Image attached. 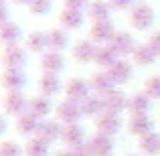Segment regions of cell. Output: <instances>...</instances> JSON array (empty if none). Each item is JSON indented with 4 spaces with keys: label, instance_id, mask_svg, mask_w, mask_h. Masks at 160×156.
<instances>
[{
    "label": "cell",
    "instance_id": "cell-1",
    "mask_svg": "<svg viewBox=\"0 0 160 156\" xmlns=\"http://www.w3.org/2000/svg\"><path fill=\"white\" fill-rule=\"evenodd\" d=\"M154 20H156L154 8L146 2H138L130 10V16H128V23L134 31H146V28H150L154 24Z\"/></svg>",
    "mask_w": 160,
    "mask_h": 156
},
{
    "label": "cell",
    "instance_id": "cell-2",
    "mask_svg": "<svg viewBox=\"0 0 160 156\" xmlns=\"http://www.w3.org/2000/svg\"><path fill=\"white\" fill-rule=\"evenodd\" d=\"M28 63V51L18 45L14 47H4L2 53V67L4 71H24Z\"/></svg>",
    "mask_w": 160,
    "mask_h": 156
},
{
    "label": "cell",
    "instance_id": "cell-3",
    "mask_svg": "<svg viewBox=\"0 0 160 156\" xmlns=\"http://www.w3.org/2000/svg\"><path fill=\"white\" fill-rule=\"evenodd\" d=\"M55 118H57L61 124H65V126L67 124H79V120L83 118L81 103L65 98L57 108H55Z\"/></svg>",
    "mask_w": 160,
    "mask_h": 156
},
{
    "label": "cell",
    "instance_id": "cell-4",
    "mask_svg": "<svg viewBox=\"0 0 160 156\" xmlns=\"http://www.w3.org/2000/svg\"><path fill=\"white\" fill-rule=\"evenodd\" d=\"M2 108L8 116H22L28 112V99L22 95V91H6L2 98Z\"/></svg>",
    "mask_w": 160,
    "mask_h": 156
},
{
    "label": "cell",
    "instance_id": "cell-5",
    "mask_svg": "<svg viewBox=\"0 0 160 156\" xmlns=\"http://www.w3.org/2000/svg\"><path fill=\"white\" fill-rule=\"evenodd\" d=\"M91 85H89V79H83V77H71L69 81L65 83V98L67 99H73V102L81 103L87 95H91Z\"/></svg>",
    "mask_w": 160,
    "mask_h": 156
},
{
    "label": "cell",
    "instance_id": "cell-6",
    "mask_svg": "<svg viewBox=\"0 0 160 156\" xmlns=\"http://www.w3.org/2000/svg\"><path fill=\"white\" fill-rule=\"evenodd\" d=\"M124 128V122L118 113H109V112H103L95 118V132L99 134H106V136H116L120 130Z\"/></svg>",
    "mask_w": 160,
    "mask_h": 156
},
{
    "label": "cell",
    "instance_id": "cell-7",
    "mask_svg": "<svg viewBox=\"0 0 160 156\" xmlns=\"http://www.w3.org/2000/svg\"><path fill=\"white\" fill-rule=\"evenodd\" d=\"M102 98H103V108H106V112H109V113H118V116H120L130 105V98L122 89H112V91H108L106 95H102Z\"/></svg>",
    "mask_w": 160,
    "mask_h": 156
},
{
    "label": "cell",
    "instance_id": "cell-8",
    "mask_svg": "<svg viewBox=\"0 0 160 156\" xmlns=\"http://www.w3.org/2000/svg\"><path fill=\"white\" fill-rule=\"evenodd\" d=\"M116 28H113L112 20H102V23H93L89 28V39L93 41L95 45H109L116 35Z\"/></svg>",
    "mask_w": 160,
    "mask_h": 156
},
{
    "label": "cell",
    "instance_id": "cell-9",
    "mask_svg": "<svg viewBox=\"0 0 160 156\" xmlns=\"http://www.w3.org/2000/svg\"><path fill=\"white\" fill-rule=\"evenodd\" d=\"M98 47H99V45H95L91 39H81V41H77V43L73 45L71 53H73L75 61H79V63H91L95 59Z\"/></svg>",
    "mask_w": 160,
    "mask_h": 156
},
{
    "label": "cell",
    "instance_id": "cell-10",
    "mask_svg": "<svg viewBox=\"0 0 160 156\" xmlns=\"http://www.w3.org/2000/svg\"><path fill=\"white\" fill-rule=\"evenodd\" d=\"M63 136V124L59 120H43L41 122V128L37 132V138L47 144H53L55 140H61Z\"/></svg>",
    "mask_w": 160,
    "mask_h": 156
},
{
    "label": "cell",
    "instance_id": "cell-11",
    "mask_svg": "<svg viewBox=\"0 0 160 156\" xmlns=\"http://www.w3.org/2000/svg\"><path fill=\"white\" fill-rule=\"evenodd\" d=\"M63 67H65V57H63L61 51L49 49L47 53H43V57H41V69H43L45 73L59 75L63 71Z\"/></svg>",
    "mask_w": 160,
    "mask_h": 156
},
{
    "label": "cell",
    "instance_id": "cell-12",
    "mask_svg": "<svg viewBox=\"0 0 160 156\" xmlns=\"http://www.w3.org/2000/svg\"><path fill=\"white\" fill-rule=\"evenodd\" d=\"M120 59H122V57L116 53V49H113L112 45H99V47H98V53H95L93 63H95V65H98L102 71H108V69H112V67L116 65Z\"/></svg>",
    "mask_w": 160,
    "mask_h": 156
},
{
    "label": "cell",
    "instance_id": "cell-13",
    "mask_svg": "<svg viewBox=\"0 0 160 156\" xmlns=\"http://www.w3.org/2000/svg\"><path fill=\"white\" fill-rule=\"evenodd\" d=\"M0 37H2L4 47H14V45H18L22 39H27V37H24L22 27H20V24H16L14 20L4 23L2 27H0Z\"/></svg>",
    "mask_w": 160,
    "mask_h": 156
},
{
    "label": "cell",
    "instance_id": "cell-14",
    "mask_svg": "<svg viewBox=\"0 0 160 156\" xmlns=\"http://www.w3.org/2000/svg\"><path fill=\"white\" fill-rule=\"evenodd\" d=\"M128 132L136 138H142V136H146V134L154 132V122L150 120L148 113H144V116H130Z\"/></svg>",
    "mask_w": 160,
    "mask_h": 156
},
{
    "label": "cell",
    "instance_id": "cell-15",
    "mask_svg": "<svg viewBox=\"0 0 160 156\" xmlns=\"http://www.w3.org/2000/svg\"><path fill=\"white\" fill-rule=\"evenodd\" d=\"M41 122H43L41 118H37L35 113L27 112V113L16 118L14 126H16V132L22 134V136H31V134L37 136V132H39V128H41Z\"/></svg>",
    "mask_w": 160,
    "mask_h": 156
},
{
    "label": "cell",
    "instance_id": "cell-16",
    "mask_svg": "<svg viewBox=\"0 0 160 156\" xmlns=\"http://www.w3.org/2000/svg\"><path fill=\"white\" fill-rule=\"evenodd\" d=\"M109 45L116 49V53L120 55L122 59L128 57V55H132L134 49L138 47V45L134 43L132 35H130V33H126V31H118L116 35H113V39H112V43H109Z\"/></svg>",
    "mask_w": 160,
    "mask_h": 156
},
{
    "label": "cell",
    "instance_id": "cell-17",
    "mask_svg": "<svg viewBox=\"0 0 160 156\" xmlns=\"http://www.w3.org/2000/svg\"><path fill=\"white\" fill-rule=\"evenodd\" d=\"M61 140L65 142L67 148H75V146L87 142L85 140V128H83L81 124H67V126H63Z\"/></svg>",
    "mask_w": 160,
    "mask_h": 156
},
{
    "label": "cell",
    "instance_id": "cell-18",
    "mask_svg": "<svg viewBox=\"0 0 160 156\" xmlns=\"http://www.w3.org/2000/svg\"><path fill=\"white\" fill-rule=\"evenodd\" d=\"M89 85H91V91L98 95H106L108 91L116 89V83H113L112 75L108 71H95L89 77Z\"/></svg>",
    "mask_w": 160,
    "mask_h": 156
},
{
    "label": "cell",
    "instance_id": "cell-19",
    "mask_svg": "<svg viewBox=\"0 0 160 156\" xmlns=\"http://www.w3.org/2000/svg\"><path fill=\"white\" fill-rule=\"evenodd\" d=\"M85 12H79V10H71V8H63L61 14H59V23H61L63 28H67V31H77V28L83 27V23H85Z\"/></svg>",
    "mask_w": 160,
    "mask_h": 156
},
{
    "label": "cell",
    "instance_id": "cell-20",
    "mask_svg": "<svg viewBox=\"0 0 160 156\" xmlns=\"http://www.w3.org/2000/svg\"><path fill=\"white\" fill-rule=\"evenodd\" d=\"M87 142H89L91 150H93V156H112V152H113V138L112 136L95 132Z\"/></svg>",
    "mask_w": 160,
    "mask_h": 156
},
{
    "label": "cell",
    "instance_id": "cell-21",
    "mask_svg": "<svg viewBox=\"0 0 160 156\" xmlns=\"http://www.w3.org/2000/svg\"><path fill=\"white\" fill-rule=\"evenodd\" d=\"M152 102H154V99L150 98L146 91H138V93H134L132 98H130V105H128L130 116H144V113H148L150 108H152Z\"/></svg>",
    "mask_w": 160,
    "mask_h": 156
},
{
    "label": "cell",
    "instance_id": "cell-22",
    "mask_svg": "<svg viewBox=\"0 0 160 156\" xmlns=\"http://www.w3.org/2000/svg\"><path fill=\"white\" fill-rule=\"evenodd\" d=\"M108 73L112 75V79H113V83H116V85H124V83H128L130 79H132L134 65L130 61H126V59H120V61H118L112 69H108Z\"/></svg>",
    "mask_w": 160,
    "mask_h": 156
},
{
    "label": "cell",
    "instance_id": "cell-23",
    "mask_svg": "<svg viewBox=\"0 0 160 156\" xmlns=\"http://www.w3.org/2000/svg\"><path fill=\"white\" fill-rule=\"evenodd\" d=\"M63 87H65V83L55 73H43V77L39 79V89H41V93L47 95V98H53V95L61 93Z\"/></svg>",
    "mask_w": 160,
    "mask_h": 156
},
{
    "label": "cell",
    "instance_id": "cell-24",
    "mask_svg": "<svg viewBox=\"0 0 160 156\" xmlns=\"http://www.w3.org/2000/svg\"><path fill=\"white\" fill-rule=\"evenodd\" d=\"M112 4L108 2V0H93V2L89 4V8H87V18L91 20V23H102V20H109V16H112Z\"/></svg>",
    "mask_w": 160,
    "mask_h": 156
},
{
    "label": "cell",
    "instance_id": "cell-25",
    "mask_svg": "<svg viewBox=\"0 0 160 156\" xmlns=\"http://www.w3.org/2000/svg\"><path fill=\"white\" fill-rule=\"evenodd\" d=\"M158 59V53L150 47V43H140L132 53V61L134 65H140V67H146V65H154Z\"/></svg>",
    "mask_w": 160,
    "mask_h": 156
},
{
    "label": "cell",
    "instance_id": "cell-26",
    "mask_svg": "<svg viewBox=\"0 0 160 156\" xmlns=\"http://www.w3.org/2000/svg\"><path fill=\"white\" fill-rule=\"evenodd\" d=\"M47 35H49V49H53V51H65V49L71 45L69 31L63 28V27L51 28Z\"/></svg>",
    "mask_w": 160,
    "mask_h": 156
},
{
    "label": "cell",
    "instance_id": "cell-27",
    "mask_svg": "<svg viewBox=\"0 0 160 156\" xmlns=\"http://www.w3.org/2000/svg\"><path fill=\"white\" fill-rule=\"evenodd\" d=\"M24 43H27V51H32V53H47L49 51V35L43 31L28 33Z\"/></svg>",
    "mask_w": 160,
    "mask_h": 156
},
{
    "label": "cell",
    "instance_id": "cell-28",
    "mask_svg": "<svg viewBox=\"0 0 160 156\" xmlns=\"http://www.w3.org/2000/svg\"><path fill=\"white\" fill-rule=\"evenodd\" d=\"M28 112L35 113V116L41 118V120H45L51 112H55V108H53L51 98H47V95L41 93V95H37V98H32L31 102H28Z\"/></svg>",
    "mask_w": 160,
    "mask_h": 156
},
{
    "label": "cell",
    "instance_id": "cell-29",
    "mask_svg": "<svg viewBox=\"0 0 160 156\" xmlns=\"http://www.w3.org/2000/svg\"><path fill=\"white\" fill-rule=\"evenodd\" d=\"M27 73L24 71H4L2 73V85L6 91H20L27 85Z\"/></svg>",
    "mask_w": 160,
    "mask_h": 156
},
{
    "label": "cell",
    "instance_id": "cell-30",
    "mask_svg": "<svg viewBox=\"0 0 160 156\" xmlns=\"http://www.w3.org/2000/svg\"><path fill=\"white\" fill-rule=\"evenodd\" d=\"M81 112H83V116H87V118H98L99 113L106 112V108H103V98L98 95V93L87 95L81 102Z\"/></svg>",
    "mask_w": 160,
    "mask_h": 156
},
{
    "label": "cell",
    "instance_id": "cell-31",
    "mask_svg": "<svg viewBox=\"0 0 160 156\" xmlns=\"http://www.w3.org/2000/svg\"><path fill=\"white\" fill-rule=\"evenodd\" d=\"M138 148H140L142 154H146V156L160 154V134L150 132V134H146V136H142L140 142H138Z\"/></svg>",
    "mask_w": 160,
    "mask_h": 156
},
{
    "label": "cell",
    "instance_id": "cell-32",
    "mask_svg": "<svg viewBox=\"0 0 160 156\" xmlns=\"http://www.w3.org/2000/svg\"><path fill=\"white\" fill-rule=\"evenodd\" d=\"M24 154L27 156H49V144L43 140H39L37 136H32L24 146Z\"/></svg>",
    "mask_w": 160,
    "mask_h": 156
},
{
    "label": "cell",
    "instance_id": "cell-33",
    "mask_svg": "<svg viewBox=\"0 0 160 156\" xmlns=\"http://www.w3.org/2000/svg\"><path fill=\"white\" fill-rule=\"evenodd\" d=\"M53 8V0H32L31 4H28V12L35 16H45L49 14Z\"/></svg>",
    "mask_w": 160,
    "mask_h": 156
},
{
    "label": "cell",
    "instance_id": "cell-34",
    "mask_svg": "<svg viewBox=\"0 0 160 156\" xmlns=\"http://www.w3.org/2000/svg\"><path fill=\"white\" fill-rule=\"evenodd\" d=\"M0 156H24V148L12 140H6L0 144Z\"/></svg>",
    "mask_w": 160,
    "mask_h": 156
},
{
    "label": "cell",
    "instance_id": "cell-35",
    "mask_svg": "<svg viewBox=\"0 0 160 156\" xmlns=\"http://www.w3.org/2000/svg\"><path fill=\"white\" fill-rule=\"evenodd\" d=\"M144 91H146V93H148L152 99H160V75H152V77L146 79Z\"/></svg>",
    "mask_w": 160,
    "mask_h": 156
},
{
    "label": "cell",
    "instance_id": "cell-36",
    "mask_svg": "<svg viewBox=\"0 0 160 156\" xmlns=\"http://www.w3.org/2000/svg\"><path fill=\"white\" fill-rule=\"evenodd\" d=\"M65 2V8H71V10H79V12H87L91 0H63Z\"/></svg>",
    "mask_w": 160,
    "mask_h": 156
},
{
    "label": "cell",
    "instance_id": "cell-37",
    "mask_svg": "<svg viewBox=\"0 0 160 156\" xmlns=\"http://www.w3.org/2000/svg\"><path fill=\"white\" fill-rule=\"evenodd\" d=\"M108 2L112 4L113 10H132L138 4V0H108Z\"/></svg>",
    "mask_w": 160,
    "mask_h": 156
},
{
    "label": "cell",
    "instance_id": "cell-38",
    "mask_svg": "<svg viewBox=\"0 0 160 156\" xmlns=\"http://www.w3.org/2000/svg\"><path fill=\"white\" fill-rule=\"evenodd\" d=\"M69 150L73 156H93V150H91L89 142H83V144L75 146V148H69Z\"/></svg>",
    "mask_w": 160,
    "mask_h": 156
},
{
    "label": "cell",
    "instance_id": "cell-39",
    "mask_svg": "<svg viewBox=\"0 0 160 156\" xmlns=\"http://www.w3.org/2000/svg\"><path fill=\"white\" fill-rule=\"evenodd\" d=\"M148 43H150V47H152L154 51L158 53V57H160V31L152 33V37H150V39H148Z\"/></svg>",
    "mask_w": 160,
    "mask_h": 156
},
{
    "label": "cell",
    "instance_id": "cell-40",
    "mask_svg": "<svg viewBox=\"0 0 160 156\" xmlns=\"http://www.w3.org/2000/svg\"><path fill=\"white\" fill-rule=\"evenodd\" d=\"M10 2H14V4H18V6H24V4H27V6H28V4H31V2H32V0H10Z\"/></svg>",
    "mask_w": 160,
    "mask_h": 156
},
{
    "label": "cell",
    "instance_id": "cell-41",
    "mask_svg": "<svg viewBox=\"0 0 160 156\" xmlns=\"http://www.w3.org/2000/svg\"><path fill=\"white\" fill-rule=\"evenodd\" d=\"M55 156H73V154H71V150H59Z\"/></svg>",
    "mask_w": 160,
    "mask_h": 156
},
{
    "label": "cell",
    "instance_id": "cell-42",
    "mask_svg": "<svg viewBox=\"0 0 160 156\" xmlns=\"http://www.w3.org/2000/svg\"><path fill=\"white\" fill-rule=\"evenodd\" d=\"M126 156H138V154H126Z\"/></svg>",
    "mask_w": 160,
    "mask_h": 156
},
{
    "label": "cell",
    "instance_id": "cell-43",
    "mask_svg": "<svg viewBox=\"0 0 160 156\" xmlns=\"http://www.w3.org/2000/svg\"><path fill=\"white\" fill-rule=\"evenodd\" d=\"M138 2H144V0H138Z\"/></svg>",
    "mask_w": 160,
    "mask_h": 156
},
{
    "label": "cell",
    "instance_id": "cell-44",
    "mask_svg": "<svg viewBox=\"0 0 160 156\" xmlns=\"http://www.w3.org/2000/svg\"><path fill=\"white\" fill-rule=\"evenodd\" d=\"M112 156H113V154H112Z\"/></svg>",
    "mask_w": 160,
    "mask_h": 156
}]
</instances>
